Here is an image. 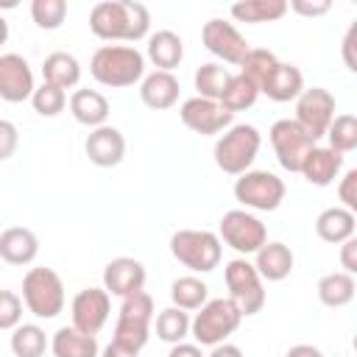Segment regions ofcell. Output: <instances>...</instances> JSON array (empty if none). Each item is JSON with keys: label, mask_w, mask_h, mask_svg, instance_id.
<instances>
[{"label": "cell", "mask_w": 357, "mask_h": 357, "mask_svg": "<svg viewBox=\"0 0 357 357\" xmlns=\"http://www.w3.org/2000/svg\"><path fill=\"white\" fill-rule=\"evenodd\" d=\"M39 254V237L25 226H11L0 234V259L8 265H31Z\"/></svg>", "instance_id": "obj_22"}, {"label": "cell", "mask_w": 357, "mask_h": 357, "mask_svg": "<svg viewBox=\"0 0 357 357\" xmlns=\"http://www.w3.org/2000/svg\"><path fill=\"white\" fill-rule=\"evenodd\" d=\"M340 265H343V273H357V237H349L340 243Z\"/></svg>", "instance_id": "obj_45"}, {"label": "cell", "mask_w": 357, "mask_h": 357, "mask_svg": "<svg viewBox=\"0 0 357 357\" xmlns=\"http://www.w3.org/2000/svg\"><path fill=\"white\" fill-rule=\"evenodd\" d=\"M284 357H324V354H321V349H315L310 343H296V346L287 349Z\"/></svg>", "instance_id": "obj_47"}, {"label": "cell", "mask_w": 357, "mask_h": 357, "mask_svg": "<svg viewBox=\"0 0 357 357\" xmlns=\"http://www.w3.org/2000/svg\"><path fill=\"white\" fill-rule=\"evenodd\" d=\"M231 73L229 67H223L220 61H206L195 70L192 81H195V89H198V98H206V100H220L226 84H229Z\"/></svg>", "instance_id": "obj_33"}, {"label": "cell", "mask_w": 357, "mask_h": 357, "mask_svg": "<svg viewBox=\"0 0 357 357\" xmlns=\"http://www.w3.org/2000/svg\"><path fill=\"white\" fill-rule=\"evenodd\" d=\"M148 28L151 14L137 0H100L89 11V31L103 42H139Z\"/></svg>", "instance_id": "obj_1"}, {"label": "cell", "mask_w": 357, "mask_h": 357, "mask_svg": "<svg viewBox=\"0 0 357 357\" xmlns=\"http://www.w3.org/2000/svg\"><path fill=\"white\" fill-rule=\"evenodd\" d=\"M315 293H318V301H321L324 307L337 310V307L351 304V298H354V293H357V282H354L351 273L332 271V273H326V276L318 279Z\"/></svg>", "instance_id": "obj_29"}, {"label": "cell", "mask_w": 357, "mask_h": 357, "mask_svg": "<svg viewBox=\"0 0 357 357\" xmlns=\"http://www.w3.org/2000/svg\"><path fill=\"white\" fill-rule=\"evenodd\" d=\"M201 42H204V47H206L215 59H220V64H237V67H240V61H243L245 53L251 50L248 39L237 31V25H234V22H226V20H220V17H212V20L204 22V28H201Z\"/></svg>", "instance_id": "obj_12"}, {"label": "cell", "mask_w": 357, "mask_h": 357, "mask_svg": "<svg viewBox=\"0 0 357 357\" xmlns=\"http://www.w3.org/2000/svg\"><path fill=\"white\" fill-rule=\"evenodd\" d=\"M340 170H343V153H337V151H332L326 145H315L307 153V159H304V165H301L298 173L312 187H329L340 176Z\"/></svg>", "instance_id": "obj_20"}, {"label": "cell", "mask_w": 357, "mask_h": 357, "mask_svg": "<svg viewBox=\"0 0 357 357\" xmlns=\"http://www.w3.org/2000/svg\"><path fill=\"white\" fill-rule=\"evenodd\" d=\"M20 145V131L11 120H0V162L11 159Z\"/></svg>", "instance_id": "obj_42"}, {"label": "cell", "mask_w": 357, "mask_h": 357, "mask_svg": "<svg viewBox=\"0 0 357 357\" xmlns=\"http://www.w3.org/2000/svg\"><path fill=\"white\" fill-rule=\"evenodd\" d=\"M167 357H206L204 351H201V346L198 343H173L170 346V351H167Z\"/></svg>", "instance_id": "obj_46"}, {"label": "cell", "mask_w": 357, "mask_h": 357, "mask_svg": "<svg viewBox=\"0 0 357 357\" xmlns=\"http://www.w3.org/2000/svg\"><path fill=\"white\" fill-rule=\"evenodd\" d=\"M170 301L178 310H201L209 301V287L198 276H178L170 284Z\"/></svg>", "instance_id": "obj_32"}, {"label": "cell", "mask_w": 357, "mask_h": 357, "mask_svg": "<svg viewBox=\"0 0 357 357\" xmlns=\"http://www.w3.org/2000/svg\"><path fill=\"white\" fill-rule=\"evenodd\" d=\"M170 254L192 273H209L220 265L223 243L206 229H178L170 234Z\"/></svg>", "instance_id": "obj_4"}, {"label": "cell", "mask_w": 357, "mask_h": 357, "mask_svg": "<svg viewBox=\"0 0 357 357\" xmlns=\"http://www.w3.org/2000/svg\"><path fill=\"white\" fill-rule=\"evenodd\" d=\"M70 114L75 117V123L86 126V128H100L109 120V100L98 92V89H75L67 100Z\"/></svg>", "instance_id": "obj_23"}, {"label": "cell", "mask_w": 357, "mask_h": 357, "mask_svg": "<svg viewBox=\"0 0 357 357\" xmlns=\"http://www.w3.org/2000/svg\"><path fill=\"white\" fill-rule=\"evenodd\" d=\"M6 42H8V22L0 14V45H6Z\"/></svg>", "instance_id": "obj_50"}, {"label": "cell", "mask_w": 357, "mask_h": 357, "mask_svg": "<svg viewBox=\"0 0 357 357\" xmlns=\"http://www.w3.org/2000/svg\"><path fill=\"white\" fill-rule=\"evenodd\" d=\"M340 56H343V64L346 70L357 73V20L349 25L346 36H343V47H340Z\"/></svg>", "instance_id": "obj_43"}, {"label": "cell", "mask_w": 357, "mask_h": 357, "mask_svg": "<svg viewBox=\"0 0 357 357\" xmlns=\"http://www.w3.org/2000/svg\"><path fill=\"white\" fill-rule=\"evenodd\" d=\"M304 92V75L296 64L290 61H279L273 67V73L265 78V84L259 86V95H268L271 100L276 103H287V100H296L298 95Z\"/></svg>", "instance_id": "obj_21"}, {"label": "cell", "mask_w": 357, "mask_h": 357, "mask_svg": "<svg viewBox=\"0 0 357 357\" xmlns=\"http://www.w3.org/2000/svg\"><path fill=\"white\" fill-rule=\"evenodd\" d=\"M178 92H181V86L173 73L153 70V73H145L139 81V100L153 112L173 109L178 103Z\"/></svg>", "instance_id": "obj_19"}, {"label": "cell", "mask_w": 357, "mask_h": 357, "mask_svg": "<svg viewBox=\"0 0 357 357\" xmlns=\"http://www.w3.org/2000/svg\"><path fill=\"white\" fill-rule=\"evenodd\" d=\"M223 279L229 287V298L237 304L243 318L257 315L265 307V287H262V279H259L254 262H248L245 257L229 259L223 268Z\"/></svg>", "instance_id": "obj_8"}, {"label": "cell", "mask_w": 357, "mask_h": 357, "mask_svg": "<svg viewBox=\"0 0 357 357\" xmlns=\"http://www.w3.org/2000/svg\"><path fill=\"white\" fill-rule=\"evenodd\" d=\"M332 8V3L329 0H290L287 3V11H296V14H301V17H321V14H326Z\"/></svg>", "instance_id": "obj_44"}, {"label": "cell", "mask_w": 357, "mask_h": 357, "mask_svg": "<svg viewBox=\"0 0 357 357\" xmlns=\"http://www.w3.org/2000/svg\"><path fill=\"white\" fill-rule=\"evenodd\" d=\"M22 304L36 318H56L64 310V282L53 268H28L22 276Z\"/></svg>", "instance_id": "obj_7"}, {"label": "cell", "mask_w": 357, "mask_h": 357, "mask_svg": "<svg viewBox=\"0 0 357 357\" xmlns=\"http://www.w3.org/2000/svg\"><path fill=\"white\" fill-rule=\"evenodd\" d=\"M190 335V315L178 307H165L156 315V337L165 343H181Z\"/></svg>", "instance_id": "obj_35"}, {"label": "cell", "mask_w": 357, "mask_h": 357, "mask_svg": "<svg viewBox=\"0 0 357 357\" xmlns=\"http://www.w3.org/2000/svg\"><path fill=\"white\" fill-rule=\"evenodd\" d=\"M89 73L98 84L112 89L134 86L145 75V56L134 45H100L92 53Z\"/></svg>", "instance_id": "obj_2"}, {"label": "cell", "mask_w": 357, "mask_h": 357, "mask_svg": "<svg viewBox=\"0 0 357 357\" xmlns=\"http://www.w3.org/2000/svg\"><path fill=\"white\" fill-rule=\"evenodd\" d=\"M8 346H11L14 357H42L47 349V335L36 324H20L11 329Z\"/></svg>", "instance_id": "obj_34"}, {"label": "cell", "mask_w": 357, "mask_h": 357, "mask_svg": "<svg viewBox=\"0 0 357 357\" xmlns=\"http://www.w3.org/2000/svg\"><path fill=\"white\" fill-rule=\"evenodd\" d=\"M326 148L337 153H351L357 148V117L354 114H335L326 128Z\"/></svg>", "instance_id": "obj_36"}, {"label": "cell", "mask_w": 357, "mask_h": 357, "mask_svg": "<svg viewBox=\"0 0 357 357\" xmlns=\"http://www.w3.org/2000/svg\"><path fill=\"white\" fill-rule=\"evenodd\" d=\"M100 357H137V351L123 349V346H117V343H109V346L100 351Z\"/></svg>", "instance_id": "obj_49"}, {"label": "cell", "mask_w": 357, "mask_h": 357, "mask_svg": "<svg viewBox=\"0 0 357 357\" xmlns=\"http://www.w3.org/2000/svg\"><path fill=\"white\" fill-rule=\"evenodd\" d=\"M257 98H259V86H257L251 78H245L243 73H237V75L229 78V84H226V89H223V95H220L218 103H220L226 112L237 114V112L251 109V106L257 103Z\"/></svg>", "instance_id": "obj_31"}, {"label": "cell", "mask_w": 357, "mask_h": 357, "mask_svg": "<svg viewBox=\"0 0 357 357\" xmlns=\"http://www.w3.org/2000/svg\"><path fill=\"white\" fill-rule=\"evenodd\" d=\"M218 240L226 243L240 257H248L268 243V229L248 209H229L218 223Z\"/></svg>", "instance_id": "obj_10"}, {"label": "cell", "mask_w": 357, "mask_h": 357, "mask_svg": "<svg viewBox=\"0 0 357 357\" xmlns=\"http://www.w3.org/2000/svg\"><path fill=\"white\" fill-rule=\"evenodd\" d=\"M31 106H33V112L42 114V117H56V114H61L64 106H67V92L42 81V86H36L33 95H31Z\"/></svg>", "instance_id": "obj_38"}, {"label": "cell", "mask_w": 357, "mask_h": 357, "mask_svg": "<svg viewBox=\"0 0 357 357\" xmlns=\"http://www.w3.org/2000/svg\"><path fill=\"white\" fill-rule=\"evenodd\" d=\"M67 17V0H33L31 3V20L42 31H56Z\"/></svg>", "instance_id": "obj_39"}, {"label": "cell", "mask_w": 357, "mask_h": 357, "mask_svg": "<svg viewBox=\"0 0 357 357\" xmlns=\"http://www.w3.org/2000/svg\"><path fill=\"white\" fill-rule=\"evenodd\" d=\"M315 234L324 243L340 245L343 240L354 237V212L343 209V206H329L315 218Z\"/></svg>", "instance_id": "obj_28"}, {"label": "cell", "mask_w": 357, "mask_h": 357, "mask_svg": "<svg viewBox=\"0 0 357 357\" xmlns=\"http://www.w3.org/2000/svg\"><path fill=\"white\" fill-rule=\"evenodd\" d=\"M337 198L343 201V209L357 212V170H346L340 184H337Z\"/></svg>", "instance_id": "obj_41"}, {"label": "cell", "mask_w": 357, "mask_h": 357, "mask_svg": "<svg viewBox=\"0 0 357 357\" xmlns=\"http://www.w3.org/2000/svg\"><path fill=\"white\" fill-rule=\"evenodd\" d=\"M36 84L33 70L25 56L20 53H3L0 56V98L6 103H22L31 100Z\"/></svg>", "instance_id": "obj_16"}, {"label": "cell", "mask_w": 357, "mask_h": 357, "mask_svg": "<svg viewBox=\"0 0 357 357\" xmlns=\"http://www.w3.org/2000/svg\"><path fill=\"white\" fill-rule=\"evenodd\" d=\"M145 265L134 257H114L112 262H106L103 268V290L109 296H134L139 290H145Z\"/></svg>", "instance_id": "obj_17"}, {"label": "cell", "mask_w": 357, "mask_h": 357, "mask_svg": "<svg viewBox=\"0 0 357 357\" xmlns=\"http://www.w3.org/2000/svg\"><path fill=\"white\" fill-rule=\"evenodd\" d=\"M231 192L245 209L273 212L284 201L287 190H284V181L271 170H245V173L237 176Z\"/></svg>", "instance_id": "obj_9"}, {"label": "cell", "mask_w": 357, "mask_h": 357, "mask_svg": "<svg viewBox=\"0 0 357 357\" xmlns=\"http://www.w3.org/2000/svg\"><path fill=\"white\" fill-rule=\"evenodd\" d=\"M315 142L326 137L329 123L335 120V95L324 86H310L296 98V117H293Z\"/></svg>", "instance_id": "obj_13"}, {"label": "cell", "mask_w": 357, "mask_h": 357, "mask_svg": "<svg viewBox=\"0 0 357 357\" xmlns=\"http://www.w3.org/2000/svg\"><path fill=\"white\" fill-rule=\"evenodd\" d=\"M84 153L98 167H117L123 162V156H126V137L114 126L92 128L86 134V139H84Z\"/></svg>", "instance_id": "obj_18"}, {"label": "cell", "mask_w": 357, "mask_h": 357, "mask_svg": "<svg viewBox=\"0 0 357 357\" xmlns=\"http://www.w3.org/2000/svg\"><path fill=\"white\" fill-rule=\"evenodd\" d=\"M229 11L237 22H248V25L276 22L287 14V0H240Z\"/></svg>", "instance_id": "obj_30"}, {"label": "cell", "mask_w": 357, "mask_h": 357, "mask_svg": "<svg viewBox=\"0 0 357 357\" xmlns=\"http://www.w3.org/2000/svg\"><path fill=\"white\" fill-rule=\"evenodd\" d=\"M109 312H112V296L103 287H84L75 293L70 304V315H73L70 326H75L84 335H98L106 326Z\"/></svg>", "instance_id": "obj_15"}, {"label": "cell", "mask_w": 357, "mask_h": 357, "mask_svg": "<svg viewBox=\"0 0 357 357\" xmlns=\"http://www.w3.org/2000/svg\"><path fill=\"white\" fill-rule=\"evenodd\" d=\"M240 321H243V312L229 296L209 298L195 312V318H190V335L195 337L198 346H218V343H226L231 332H237Z\"/></svg>", "instance_id": "obj_6"}, {"label": "cell", "mask_w": 357, "mask_h": 357, "mask_svg": "<svg viewBox=\"0 0 357 357\" xmlns=\"http://www.w3.org/2000/svg\"><path fill=\"white\" fill-rule=\"evenodd\" d=\"M42 78L45 84L50 86H59V89H73L78 86L81 81V64L73 53H64V50H56L50 53L45 61H42Z\"/></svg>", "instance_id": "obj_27"}, {"label": "cell", "mask_w": 357, "mask_h": 357, "mask_svg": "<svg viewBox=\"0 0 357 357\" xmlns=\"http://www.w3.org/2000/svg\"><path fill=\"white\" fill-rule=\"evenodd\" d=\"M151 321H153V298H151V293L139 290L134 296H126L123 304H120L117 321H114L112 343L139 354V349L151 337Z\"/></svg>", "instance_id": "obj_5"}, {"label": "cell", "mask_w": 357, "mask_h": 357, "mask_svg": "<svg viewBox=\"0 0 357 357\" xmlns=\"http://www.w3.org/2000/svg\"><path fill=\"white\" fill-rule=\"evenodd\" d=\"M259 145H262V134L257 131V126L234 123L218 137V142L212 148V156H215V165L223 173L240 176V173L251 170V165L259 153Z\"/></svg>", "instance_id": "obj_3"}, {"label": "cell", "mask_w": 357, "mask_h": 357, "mask_svg": "<svg viewBox=\"0 0 357 357\" xmlns=\"http://www.w3.org/2000/svg\"><path fill=\"white\" fill-rule=\"evenodd\" d=\"M53 357H100V346L95 335H84L75 326H61L50 337Z\"/></svg>", "instance_id": "obj_26"}, {"label": "cell", "mask_w": 357, "mask_h": 357, "mask_svg": "<svg viewBox=\"0 0 357 357\" xmlns=\"http://www.w3.org/2000/svg\"><path fill=\"white\" fill-rule=\"evenodd\" d=\"M22 324V298L14 290H0V332Z\"/></svg>", "instance_id": "obj_40"}, {"label": "cell", "mask_w": 357, "mask_h": 357, "mask_svg": "<svg viewBox=\"0 0 357 357\" xmlns=\"http://www.w3.org/2000/svg\"><path fill=\"white\" fill-rule=\"evenodd\" d=\"M293 251L290 245L273 240V243H265L257 254H254V268L259 273V279H268V282H282L290 276L293 271Z\"/></svg>", "instance_id": "obj_24"}, {"label": "cell", "mask_w": 357, "mask_h": 357, "mask_svg": "<svg viewBox=\"0 0 357 357\" xmlns=\"http://www.w3.org/2000/svg\"><path fill=\"white\" fill-rule=\"evenodd\" d=\"M206 357H243V349L234 343H218V346H212V351Z\"/></svg>", "instance_id": "obj_48"}, {"label": "cell", "mask_w": 357, "mask_h": 357, "mask_svg": "<svg viewBox=\"0 0 357 357\" xmlns=\"http://www.w3.org/2000/svg\"><path fill=\"white\" fill-rule=\"evenodd\" d=\"M178 117L181 123L201 134V137H212V134H223L231 123H234V114L226 112L218 100H206V98H187L181 106H178Z\"/></svg>", "instance_id": "obj_14"}, {"label": "cell", "mask_w": 357, "mask_h": 357, "mask_svg": "<svg viewBox=\"0 0 357 357\" xmlns=\"http://www.w3.org/2000/svg\"><path fill=\"white\" fill-rule=\"evenodd\" d=\"M276 64H279V59H276L273 50H268V47H251V50L245 53V59L240 61V73H243L245 78H251L257 86H262L265 78L273 73Z\"/></svg>", "instance_id": "obj_37"}, {"label": "cell", "mask_w": 357, "mask_h": 357, "mask_svg": "<svg viewBox=\"0 0 357 357\" xmlns=\"http://www.w3.org/2000/svg\"><path fill=\"white\" fill-rule=\"evenodd\" d=\"M145 53H148V59L153 61L156 70L173 73V67H178L181 59H184V42L176 31L165 28V31H156V33L148 36V50Z\"/></svg>", "instance_id": "obj_25"}, {"label": "cell", "mask_w": 357, "mask_h": 357, "mask_svg": "<svg viewBox=\"0 0 357 357\" xmlns=\"http://www.w3.org/2000/svg\"><path fill=\"white\" fill-rule=\"evenodd\" d=\"M268 139H271V148L279 159V165L287 170V173H298L307 153L315 148V139L290 117L284 120H276L268 131Z\"/></svg>", "instance_id": "obj_11"}]
</instances>
